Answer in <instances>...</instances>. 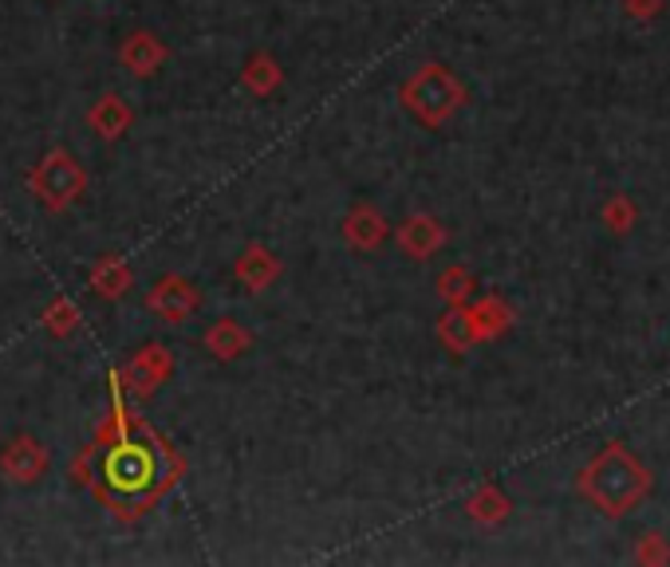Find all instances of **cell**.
<instances>
[{
  "instance_id": "obj_16",
  "label": "cell",
  "mask_w": 670,
  "mask_h": 567,
  "mask_svg": "<svg viewBox=\"0 0 670 567\" xmlns=\"http://www.w3.org/2000/svg\"><path fill=\"white\" fill-rule=\"evenodd\" d=\"M438 335H442V343H450L453 351H465L477 340V320H473L470 312H446L442 323H438Z\"/></svg>"
},
{
  "instance_id": "obj_8",
  "label": "cell",
  "mask_w": 670,
  "mask_h": 567,
  "mask_svg": "<svg viewBox=\"0 0 670 567\" xmlns=\"http://www.w3.org/2000/svg\"><path fill=\"white\" fill-rule=\"evenodd\" d=\"M119 59H123V67L134 71V76H154V71L166 64V44H162L154 32H134V36H127Z\"/></svg>"
},
{
  "instance_id": "obj_10",
  "label": "cell",
  "mask_w": 670,
  "mask_h": 567,
  "mask_svg": "<svg viewBox=\"0 0 670 567\" xmlns=\"http://www.w3.org/2000/svg\"><path fill=\"white\" fill-rule=\"evenodd\" d=\"M343 236H348V245L355 248H378L383 236H387V221L378 218L371 205H359L351 209L348 221H343Z\"/></svg>"
},
{
  "instance_id": "obj_15",
  "label": "cell",
  "mask_w": 670,
  "mask_h": 567,
  "mask_svg": "<svg viewBox=\"0 0 670 567\" xmlns=\"http://www.w3.org/2000/svg\"><path fill=\"white\" fill-rule=\"evenodd\" d=\"M281 67H276V59L268 56V52H256L253 59L245 64V71H241V84L249 87L253 94H273L276 87H281Z\"/></svg>"
},
{
  "instance_id": "obj_5",
  "label": "cell",
  "mask_w": 670,
  "mask_h": 567,
  "mask_svg": "<svg viewBox=\"0 0 670 567\" xmlns=\"http://www.w3.org/2000/svg\"><path fill=\"white\" fill-rule=\"evenodd\" d=\"M103 477L119 492H142L154 477V457L142 445H114L107 454Z\"/></svg>"
},
{
  "instance_id": "obj_11",
  "label": "cell",
  "mask_w": 670,
  "mask_h": 567,
  "mask_svg": "<svg viewBox=\"0 0 670 567\" xmlns=\"http://www.w3.org/2000/svg\"><path fill=\"white\" fill-rule=\"evenodd\" d=\"M442 225H438L435 218H410L403 229H398V245H403L406 256H418V260H426V256L435 253L438 245H442Z\"/></svg>"
},
{
  "instance_id": "obj_4",
  "label": "cell",
  "mask_w": 670,
  "mask_h": 567,
  "mask_svg": "<svg viewBox=\"0 0 670 567\" xmlns=\"http://www.w3.org/2000/svg\"><path fill=\"white\" fill-rule=\"evenodd\" d=\"M198 303H201V292L186 276H162L151 292H146V312L166 323H186L189 315L198 312Z\"/></svg>"
},
{
  "instance_id": "obj_13",
  "label": "cell",
  "mask_w": 670,
  "mask_h": 567,
  "mask_svg": "<svg viewBox=\"0 0 670 567\" xmlns=\"http://www.w3.org/2000/svg\"><path fill=\"white\" fill-rule=\"evenodd\" d=\"M131 280H134L131 268H127L119 256H103V260L91 268V288L99 296H107V300H119V296L131 288Z\"/></svg>"
},
{
  "instance_id": "obj_9",
  "label": "cell",
  "mask_w": 670,
  "mask_h": 567,
  "mask_svg": "<svg viewBox=\"0 0 670 567\" xmlns=\"http://www.w3.org/2000/svg\"><path fill=\"white\" fill-rule=\"evenodd\" d=\"M87 123H91V131L99 134V138L114 142V138H123V134L131 131L134 114H131V107H127L123 99H119V94H103V99H99V103L91 107Z\"/></svg>"
},
{
  "instance_id": "obj_2",
  "label": "cell",
  "mask_w": 670,
  "mask_h": 567,
  "mask_svg": "<svg viewBox=\"0 0 670 567\" xmlns=\"http://www.w3.org/2000/svg\"><path fill=\"white\" fill-rule=\"evenodd\" d=\"M462 99H465L462 84H458L442 64H426L422 71H418L415 79H406L403 87V103L410 107L426 126L446 123V119L462 107Z\"/></svg>"
},
{
  "instance_id": "obj_6",
  "label": "cell",
  "mask_w": 670,
  "mask_h": 567,
  "mask_svg": "<svg viewBox=\"0 0 670 567\" xmlns=\"http://www.w3.org/2000/svg\"><path fill=\"white\" fill-rule=\"evenodd\" d=\"M0 469H4V477H9V481L32 485L47 472V449L36 442V437L20 434V437H12L4 449H0Z\"/></svg>"
},
{
  "instance_id": "obj_7",
  "label": "cell",
  "mask_w": 670,
  "mask_h": 567,
  "mask_svg": "<svg viewBox=\"0 0 670 567\" xmlns=\"http://www.w3.org/2000/svg\"><path fill=\"white\" fill-rule=\"evenodd\" d=\"M171 370H174L171 351L158 347V343H146V347L131 359V367H127V387H131L139 398H146L171 378Z\"/></svg>"
},
{
  "instance_id": "obj_1",
  "label": "cell",
  "mask_w": 670,
  "mask_h": 567,
  "mask_svg": "<svg viewBox=\"0 0 670 567\" xmlns=\"http://www.w3.org/2000/svg\"><path fill=\"white\" fill-rule=\"evenodd\" d=\"M584 489L595 504H604L607 512H627V504H635L647 489V477L631 457L612 445L607 454L595 457V465L584 472Z\"/></svg>"
},
{
  "instance_id": "obj_14",
  "label": "cell",
  "mask_w": 670,
  "mask_h": 567,
  "mask_svg": "<svg viewBox=\"0 0 670 567\" xmlns=\"http://www.w3.org/2000/svg\"><path fill=\"white\" fill-rule=\"evenodd\" d=\"M249 347V331L233 320H218L206 331V351H213L218 359H237Z\"/></svg>"
},
{
  "instance_id": "obj_12",
  "label": "cell",
  "mask_w": 670,
  "mask_h": 567,
  "mask_svg": "<svg viewBox=\"0 0 670 567\" xmlns=\"http://www.w3.org/2000/svg\"><path fill=\"white\" fill-rule=\"evenodd\" d=\"M276 273H281L276 256L268 253V248H261V245L245 248V256L237 260V280L245 284L249 292H261V288H268V284L276 280Z\"/></svg>"
},
{
  "instance_id": "obj_17",
  "label": "cell",
  "mask_w": 670,
  "mask_h": 567,
  "mask_svg": "<svg viewBox=\"0 0 670 567\" xmlns=\"http://www.w3.org/2000/svg\"><path fill=\"white\" fill-rule=\"evenodd\" d=\"M44 320H47V331H52V335H67V331L76 327L79 312H76V303L72 300H56L52 308H47Z\"/></svg>"
},
{
  "instance_id": "obj_3",
  "label": "cell",
  "mask_w": 670,
  "mask_h": 567,
  "mask_svg": "<svg viewBox=\"0 0 670 567\" xmlns=\"http://www.w3.org/2000/svg\"><path fill=\"white\" fill-rule=\"evenodd\" d=\"M29 186H32V193L40 198V205L52 209V213H64V209L72 205L79 193H84L87 174H84V166L76 162V154L52 151L44 162H40L36 170H32Z\"/></svg>"
},
{
  "instance_id": "obj_18",
  "label": "cell",
  "mask_w": 670,
  "mask_h": 567,
  "mask_svg": "<svg viewBox=\"0 0 670 567\" xmlns=\"http://www.w3.org/2000/svg\"><path fill=\"white\" fill-rule=\"evenodd\" d=\"M438 288H442V296H450V300H465V296H470V276L453 268V273H446L442 280H438Z\"/></svg>"
}]
</instances>
